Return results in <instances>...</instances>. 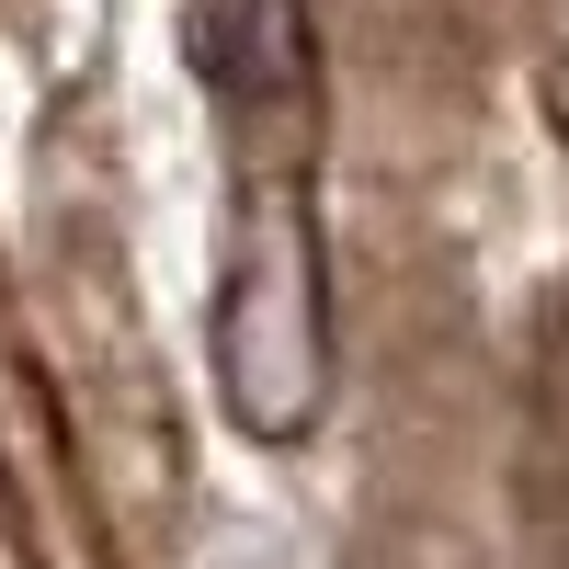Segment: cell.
Here are the masks:
<instances>
[{"mask_svg": "<svg viewBox=\"0 0 569 569\" xmlns=\"http://www.w3.org/2000/svg\"><path fill=\"white\" fill-rule=\"evenodd\" d=\"M194 80L228 114L240 228L217 297V376L228 421L297 445L330 399V319H319V46L308 0H194Z\"/></svg>", "mask_w": 569, "mask_h": 569, "instance_id": "cell-1", "label": "cell"}, {"mask_svg": "<svg viewBox=\"0 0 569 569\" xmlns=\"http://www.w3.org/2000/svg\"><path fill=\"white\" fill-rule=\"evenodd\" d=\"M547 126H558V137H569V58H558V69H547Z\"/></svg>", "mask_w": 569, "mask_h": 569, "instance_id": "cell-2", "label": "cell"}]
</instances>
